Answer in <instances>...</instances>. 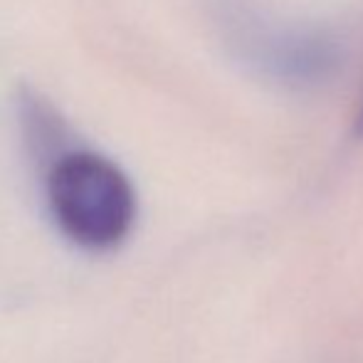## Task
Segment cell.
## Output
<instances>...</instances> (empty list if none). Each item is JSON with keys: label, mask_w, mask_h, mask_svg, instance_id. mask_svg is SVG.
Returning <instances> with one entry per match:
<instances>
[{"label": "cell", "mask_w": 363, "mask_h": 363, "mask_svg": "<svg viewBox=\"0 0 363 363\" xmlns=\"http://www.w3.org/2000/svg\"><path fill=\"white\" fill-rule=\"evenodd\" d=\"M45 198L60 233L91 252L119 247L136 223V191L129 176L86 148L62 151L50 161Z\"/></svg>", "instance_id": "1"}, {"label": "cell", "mask_w": 363, "mask_h": 363, "mask_svg": "<svg viewBox=\"0 0 363 363\" xmlns=\"http://www.w3.org/2000/svg\"><path fill=\"white\" fill-rule=\"evenodd\" d=\"M359 134H363V109H361V114H359Z\"/></svg>", "instance_id": "3"}, {"label": "cell", "mask_w": 363, "mask_h": 363, "mask_svg": "<svg viewBox=\"0 0 363 363\" xmlns=\"http://www.w3.org/2000/svg\"><path fill=\"white\" fill-rule=\"evenodd\" d=\"M235 45L250 65L289 86H316L341 67L344 50L324 30L274 28L257 18H235Z\"/></svg>", "instance_id": "2"}]
</instances>
